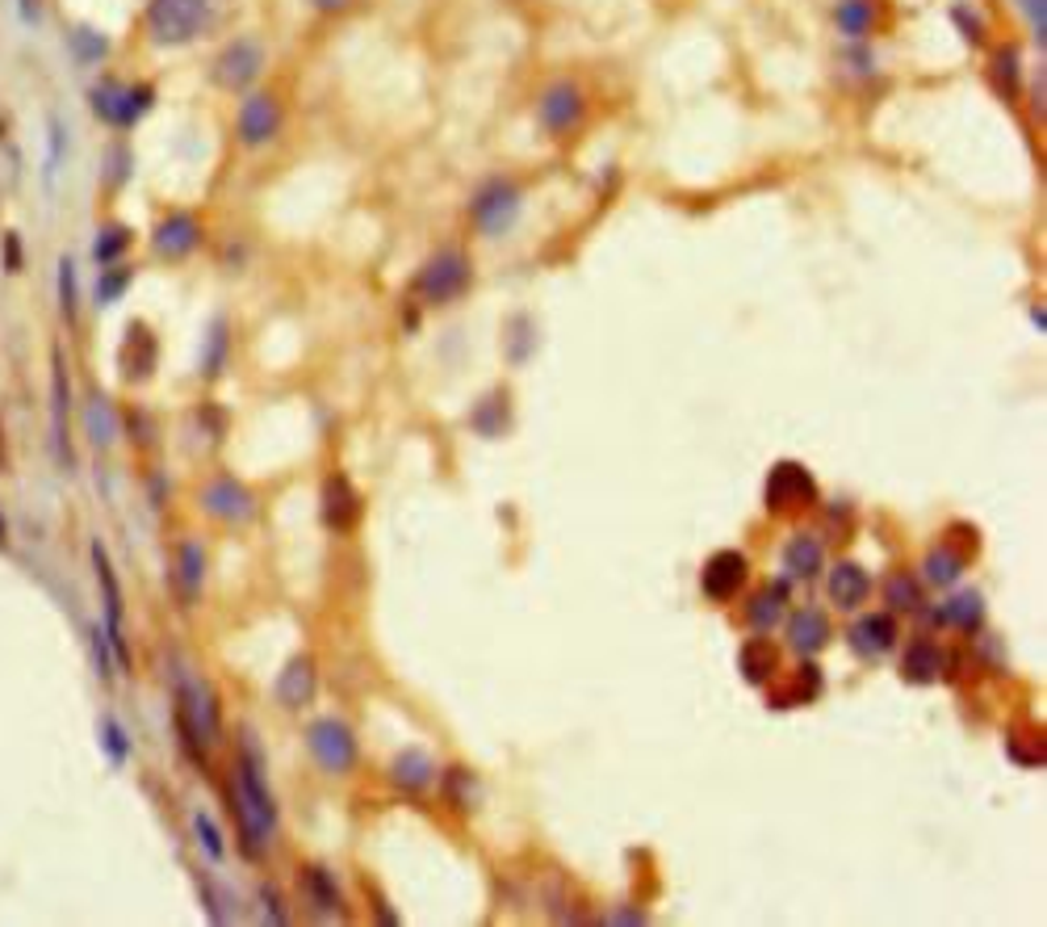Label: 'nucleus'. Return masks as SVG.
Here are the masks:
<instances>
[{
	"label": "nucleus",
	"mask_w": 1047,
	"mask_h": 927,
	"mask_svg": "<svg viewBox=\"0 0 1047 927\" xmlns=\"http://www.w3.org/2000/svg\"><path fill=\"white\" fill-rule=\"evenodd\" d=\"M227 802L235 814L239 852L248 861H260L273 847V835H278V798L269 789V768H264V756H260L252 730H243L235 768H231V781H227Z\"/></svg>",
	"instance_id": "1"
},
{
	"label": "nucleus",
	"mask_w": 1047,
	"mask_h": 927,
	"mask_svg": "<svg viewBox=\"0 0 1047 927\" xmlns=\"http://www.w3.org/2000/svg\"><path fill=\"white\" fill-rule=\"evenodd\" d=\"M177 730L185 739V751L206 764V751L222 739V709H218V697L210 680H198V676H177Z\"/></svg>",
	"instance_id": "2"
},
{
	"label": "nucleus",
	"mask_w": 1047,
	"mask_h": 927,
	"mask_svg": "<svg viewBox=\"0 0 1047 927\" xmlns=\"http://www.w3.org/2000/svg\"><path fill=\"white\" fill-rule=\"evenodd\" d=\"M470 282H474V261L461 248H440L411 278V299H419L423 306H449L470 290Z\"/></svg>",
	"instance_id": "3"
},
{
	"label": "nucleus",
	"mask_w": 1047,
	"mask_h": 927,
	"mask_svg": "<svg viewBox=\"0 0 1047 927\" xmlns=\"http://www.w3.org/2000/svg\"><path fill=\"white\" fill-rule=\"evenodd\" d=\"M214 21V0H147V34L156 46H189Z\"/></svg>",
	"instance_id": "4"
},
{
	"label": "nucleus",
	"mask_w": 1047,
	"mask_h": 927,
	"mask_svg": "<svg viewBox=\"0 0 1047 927\" xmlns=\"http://www.w3.org/2000/svg\"><path fill=\"white\" fill-rule=\"evenodd\" d=\"M156 105V88L151 84H126L114 81V76H101L93 88H88V110L93 118L105 122L109 131H135Z\"/></svg>",
	"instance_id": "5"
},
{
	"label": "nucleus",
	"mask_w": 1047,
	"mask_h": 927,
	"mask_svg": "<svg viewBox=\"0 0 1047 927\" xmlns=\"http://www.w3.org/2000/svg\"><path fill=\"white\" fill-rule=\"evenodd\" d=\"M520 210H524V194H520V185L507 181V177L482 181L478 194L470 198V219H474V227L486 240L507 236L515 227V219H520Z\"/></svg>",
	"instance_id": "6"
},
{
	"label": "nucleus",
	"mask_w": 1047,
	"mask_h": 927,
	"mask_svg": "<svg viewBox=\"0 0 1047 927\" xmlns=\"http://www.w3.org/2000/svg\"><path fill=\"white\" fill-rule=\"evenodd\" d=\"M306 751L332 777H348L356 760H360V743H356L353 726L339 722V718H315V722L306 726Z\"/></svg>",
	"instance_id": "7"
},
{
	"label": "nucleus",
	"mask_w": 1047,
	"mask_h": 927,
	"mask_svg": "<svg viewBox=\"0 0 1047 927\" xmlns=\"http://www.w3.org/2000/svg\"><path fill=\"white\" fill-rule=\"evenodd\" d=\"M93 571H97L101 584V601H105V634H109V646H114V659H118V671H130V643H126V596H122L118 571L109 563L105 545L93 542Z\"/></svg>",
	"instance_id": "8"
},
{
	"label": "nucleus",
	"mask_w": 1047,
	"mask_h": 927,
	"mask_svg": "<svg viewBox=\"0 0 1047 927\" xmlns=\"http://www.w3.org/2000/svg\"><path fill=\"white\" fill-rule=\"evenodd\" d=\"M763 500H767V512H805V508L817 504V483L813 475L800 462H775L767 475V487H763Z\"/></svg>",
	"instance_id": "9"
},
{
	"label": "nucleus",
	"mask_w": 1047,
	"mask_h": 927,
	"mask_svg": "<svg viewBox=\"0 0 1047 927\" xmlns=\"http://www.w3.org/2000/svg\"><path fill=\"white\" fill-rule=\"evenodd\" d=\"M72 378L63 365V348H51V445H55V462L72 470Z\"/></svg>",
	"instance_id": "10"
},
{
	"label": "nucleus",
	"mask_w": 1047,
	"mask_h": 927,
	"mask_svg": "<svg viewBox=\"0 0 1047 927\" xmlns=\"http://www.w3.org/2000/svg\"><path fill=\"white\" fill-rule=\"evenodd\" d=\"M260 72H264V46L256 39H235L218 51L210 76H214L218 88L243 93V88H252L260 81Z\"/></svg>",
	"instance_id": "11"
},
{
	"label": "nucleus",
	"mask_w": 1047,
	"mask_h": 927,
	"mask_svg": "<svg viewBox=\"0 0 1047 927\" xmlns=\"http://www.w3.org/2000/svg\"><path fill=\"white\" fill-rule=\"evenodd\" d=\"M281 122H285V114L273 93H248L235 114V139L243 147H264L281 135Z\"/></svg>",
	"instance_id": "12"
},
{
	"label": "nucleus",
	"mask_w": 1047,
	"mask_h": 927,
	"mask_svg": "<svg viewBox=\"0 0 1047 927\" xmlns=\"http://www.w3.org/2000/svg\"><path fill=\"white\" fill-rule=\"evenodd\" d=\"M201 512L222 524H243L256 517V496L239 483L235 475H214L201 487Z\"/></svg>",
	"instance_id": "13"
},
{
	"label": "nucleus",
	"mask_w": 1047,
	"mask_h": 927,
	"mask_svg": "<svg viewBox=\"0 0 1047 927\" xmlns=\"http://www.w3.org/2000/svg\"><path fill=\"white\" fill-rule=\"evenodd\" d=\"M156 365H159V341H156V332H151V323L130 320L126 323V336H122V348H118L122 383L143 386L151 374H156Z\"/></svg>",
	"instance_id": "14"
},
{
	"label": "nucleus",
	"mask_w": 1047,
	"mask_h": 927,
	"mask_svg": "<svg viewBox=\"0 0 1047 927\" xmlns=\"http://www.w3.org/2000/svg\"><path fill=\"white\" fill-rule=\"evenodd\" d=\"M360 512H365V500H360V491L353 487V479L348 475H327L323 479V491H318V517H323V524L332 529V533H353L356 524H360Z\"/></svg>",
	"instance_id": "15"
},
{
	"label": "nucleus",
	"mask_w": 1047,
	"mask_h": 927,
	"mask_svg": "<svg viewBox=\"0 0 1047 927\" xmlns=\"http://www.w3.org/2000/svg\"><path fill=\"white\" fill-rule=\"evenodd\" d=\"M583 114H587L583 88L570 81L549 84V88L541 93V102H536V122H541L549 135H566V131H574V126L583 122Z\"/></svg>",
	"instance_id": "16"
},
{
	"label": "nucleus",
	"mask_w": 1047,
	"mask_h": 927,
	"mask_svg": "<svg viewBox=\"0 0 1047 927\" xmlns=\"http://www.w3.org/2000/svg\"><path fill=\"white\" fill-rule=\"evenodd\" d=\"M201 248V222L189 210H172L156 222L151 231V252L159 261H185Z\"/></svg>",
	"instance_id": "17"
},
{
	"label": "nucleus",
	"mask_w": 1047,
	"mask_h": 927,
	"mask_svg": "<svg viewBox=\"0 0 1047 927\" xmlns=\"http://www.w3.org/2000/svg\"><path fill=\"white\" fill-rule=\"evenodd\" d=\"M746 571H751L746 554H737V550H716L709 563H704V571H700V587H704L709 601L725 605V601L737 596V587L746 584Z\"/></svg>",
	"instance_id": "18"
},
{
	"label": "nucleus",
	"mask_w": 1047,
	"mask_h": 927,
	"mask_svg": "<svg viewBox=\"0 0 1047 927\" xmlns=\"http://www.w3.org/2000/svg\"><path fill=\"white\" fill-rule=\"evenodd\" d=\"M897 638H901V629H897V617H892V613H863L859 622L850 625V646H855V655H863V659L889 655L892 646H897Z\"/></svg>",
	"instance_id": "19"
},
{
	"label": "nucleus",
	"mask_w": 1047,
	"mask_h": 927,
	"mask_svg": "<svg viewBox=\"0 0 1047 927\" xmlns=\"http://www.w3.org/2000/svg\"><path fill=\"white\" fill-rule=\"evenodd\" d=\"M315 688H318L315 659H311V655H294V659L285 664V671L278 676L273 692H278L281 709H302L315 701Z\"/></svg>",
	"instance_id": "20"
},
{
	"label": "nucleus",
	"mask_w": 1047,
	"mask_h": 927,
	"mask_svg": "<svg viewBox=\"0 0 1047 927\" xmlns=\"http://www.w3.org/2000/svg\"><path fill=\"white\" fill-rule=\"evenodd\" d=\"M172 587H177V601L185 608H193L201 601V587H206V550H201L198 538H185V542H180Z\"/></svg>",
	"instance_id": "21"
},
{
	"label": "nucleus",
	"mask_w": 1047,
	"mask_h": 927,
	"mask_svg": "<svg viewBox=\"0 0 1047 927\" xmlns=\"http://www.w3.org/2000/svg\"><path fill=\"white\" fill-rule=\"evenodd\" d=\"M830 617L821 608H796L788 617V646L796 655H817L830 643Z\"/></svg>",
	"instance_id": "22"
},
{
	"label": "nucleus",
	"mask_w": 1047,
	"mask_h": 927,
	"mask_svg": "<svg viewBox=\"0 0 1047 927\" xmlns=\"http://www.w3.org/2000/svg\"><path fill=\"white\" fill-rule=\"evenodd\" d=\"M390 781H395L402 793H423L432 789L436 781V764L423 747H402L395 760H390Z\"/></svg>",
	"instance_id": "23"
},
{
	"label": "nucleus",
	"mask_w": 1047,
	"mask_h": 927,
	"mask_svg": "<svg viewBox=\"0 0 1047 927\" xmlns=\"http://www.w3.org/2000/svg\"><path fill=\"white\" fill-rule=\"evenodd\" d=\"M80 424H84V437L97 445V449H109V445L122 437L118 407L109 404L105 395H88V404H84V412H80Z\"/></svg>",
	"instance_id": "24"
},
{
	"label": "nucleus",
	"mask_w": 1047,
	"mask_h": 927,
	"mask_svg": "<svg viewBox=\"0 0 1047 927\" xmlns=\"http://www.w3.org/2000/svg\"><path fill=\"white\" fill-rule=\"evenodd\" d=\"M943 664H947V655L939 650V643L913 638L905 646V659H901V676H905L909 685H934L943 676Z\"/></svg>",
	"instance_id": "25"
},
{
	"label": "nucleus",
	"mask_w": 1047,
	"mask_h": 927,
	"mask_svg": "<svg viewBox=\"0 0 1047 927\" xmlns=\"http://www.w3.org/2000/svg\"><path fill=\"white\" fill-rule=\"evenodd\" d=\"M737 671L746 685H771L779 671V650L767 638H746L737 646Z\"/></svg>",
	"instance_id": "26"
},
{
	"label": "nucleus",
	"mask_w": 1047,
	"mask_h": 927,
	"mask_svg": "<svg viewBox=\"0 0 1047 927\" xmlns=\"http://www.w3.org/2000/svg\"><path fill=\"white\" fill-rule=\"evenodd\" d=\"M830 601L838 608H847V613H855V608L863 605L871 596V580H868V571L859 563H838L830 571Z\"/></svg>",
	"instance_id": "27"
},
{
	"label": "nucleus",
	"mask_w": 1047,
	"mask_h": 927,
	"mask_svg": "<svg viewBox=\"0 0 1047 927\" xmlns=\"http://www.w3.org/2000/svg\"><path fill=\"white\" fill-rule=\"evenodd\" d=\"M512 424V407H507V390H491L482 404L470 412V428H474L482 441H499Z\"/></svg>",
	"instance_id": "28"
},
{
	"label": "nucleus",
	"mask_w": 1047,
	"mask_h": 927,
	"mask_svg": "<svg viewBox=\"0 0 1047 927\" xmlns=\"http://www.w3.org/2000/svg\"><path fill=\"white\" fill-rule=\"evenodd\" d=\"M821 563H826V550H821V542L813 533H796L784 545V571H788L792 580H813L821 571Z\"/></svg>",
	"instance_id": "29"
},
{
	"label": "nucleus",
	"mask_w": 1047,
	"mask_h": 927,
	"mask_svg": "<svg viewBox=\"0 0 1047 927\" xmlns=\"http://www.w3.org/2000/svg\"><path fill=\"white\" fill-rule=\"evenodd\" d=\"M930 622L955 625V629L972 634V629H981V622H985V601H981V592H955L939 613H930Z\"/></svg>",
	"instance_id": "30"
},
{
	"label": "nucleus",
	"mask_w": 1047,
	"mask_h": 927,
	"mask_svg": "<svg viewBox=\"0 0 1047 927\" xmlns=\"http://www.w3.org/2000/svg\"><path fill=\"white\" fill-rule=\"evenodd\" d=\"M302 889H306V898H311L323 915H344V898H339V889H336V873H327L323 865L302 868Z\"/></svg>",
	"instance_id": "31"
},
{
	"label": "nucleus",
	"mask_w": 1047,
	"mask_h": 927,
	"mask_svg": "<svg viewBox=\"0 0 1047 927\" xmlns=\"http://www.w3.org/2000/svg\"><path fill=\"white\" fill-rule=\"evenodd\" d=\"M227 357H231V327L227 320H214L206 341H201V357H198V374L201 378H218L227 369Z\"/></svg>",
	"instance_id": "32"
},
{
	"label": "nucleus",
	"mask_w": 1047,
	"mask_h": 927,
	"mask_svg": "<svg viewBox=\"0 0 1047 927\" xmlns=\"http://www.w3.org/2000/svg\"><path fill=\"white\" fill-rule=\"evenodd\" d=\"M130 243H135V231H130L126 222H105V227H97V236H93V264H97V269L118 264L122 257L130 252Z\"/></svg>",
	"instance_id": "33"
},
{
	"label": "nucleus",
	"mask_w": 1047,
	"mask_h": 927,
	"mask_svg": "<svg viewBox=\"0 0 1047 927\" xmlns=\"http://www.w3.org/2000/svg\"><path fill=\"white\" fill-rule=\"evenodd\" d=\"M784 605H788V584L779 580V584L754 592V601L746 605V622H751L754 629H775V622L784 617Z\"/></svg>",
	"instance_id": "34"
},
{
	"label": "nucleus",
	"mask_w": 1047,
	"mask_h": 927,
	"mask_svg": "<svg viewBox=\"0 0 1047 927\" xmlns=\"http://www.w3.org/2000/svg\"><path fill=\"white\" fill-rule=\"evenodd\" d=\"M97 743L101 751L109 756V764L114 768H126V760H130V751H135V743H130V730L118 722V714H101L97 718Z\"/></svg>",
	"instance_id": "35"
},
{
	"label": "nucleus",
	"mask_w": 1047,
	"mask_h": 927,
	"mask_svg": "<svg viewBox=\"0 0 1047 927\" xmlns=\"http://www.w3.org/2000/svg\"><path fill=\"white\" fill-rule=\"evenodd\" d=\"M821 688H826V680H821V667H817V664H800V667H796V680H792V688H788V692H779L771 706H775V709L809 706V701H817V697H821Z\"/></svg>",
	"instance_id": "36"
},
{
	"label": "nucleus",
	"mask_w": 1047,
	"mask_h": 927,
	"mask_svg": "<svg viewBox=\"0 0 1047 927\" xmlns=\"http://www.w3.org/2000/svg\"><path fill=\"white\" fill-rule=\"evenodd\" d=\"M964 554L960 550H951V545H939V550H930L926 563H922V571H926V584L934 587H951L960 575H964Z\"/></svg>",
	"instance_id": "37"
},
{
	"label": "nucleus",
	"mask_w": 1047,
	"mask_h": 927,
	"mask_svg": "<svg viewBox=\"0 0 1047 927\" xmlns=\"http://www.w3.org/2000/svg\"><path fill=\"white\" fill-rule=\"evenodd\" d=\"M130 282H135V269L130 264H105V269H97V285H93V299H97V306H114L126 299V290H130Z\"/></svg>",
	"instance_id": "38"
},
{
	"label": "nucleus",
	"mask_w": 1047,
	"mask_h": 927,
	"mask_svg": "<svg viewBox=\"0 0 1047 927\" xmlns=\"http://www.w3.org/2000/svg\"><path fill=\"white\" fill-rule=\"evenodd\" d=\"M834 21H838V34H847L850 42L868 39L871 0H838V4H834Z\"/></svg>",
	"instance_id": "39"
},
{
	"label": "nucleus",
	"mask_w": 1047,
	"mask_h": 927,
	"mask_svg": "<svg viewBox=\"0 0 1047 927\" xmlns=\"http://www.w3.org/2000/svg\"><path fill=\"white\" fill-rule=\"evenodd\" d=\"M884 601H889L892 613H918L922 608V584L909 571H897L884 584Z\"/></svg>",
	"instance_id": "40"
},
{
	"label": "nucleus",
	"mask_w": 1047,
	"mask_h": 927,
	"mask_svg": "<svg viewBox=\"0 0 1047 927\" xmlns=\"http://www.w3.org/2000/svg\"><path fill=\"white\" fill-rule=\"evenodd\" d=\"M55 285H60V315L67 323H76V315H80V278H76V261H72V257H60V264H55Z\"/></svg>",
	"instance_id": "41"
},
{
	"label": "nucleus",
	"mask_w": 1047,
	"mask_h": 927,
	"mask_svg": "<svg viewBox=\"0 0 1047 927\" xmlns=\"http://www.w3.org/2000/svg\"><path fill=\"white\" fill-rule=\"evenodd\" d=\"M193 840H198V847L214 861V865L227 861V835H222V826L214 823V814H206V810L193 814Z\"/></svg>",
	"instance_id": "42"
},
{
	"label": "nucleus",
	"mask_w": 1047,
	"mask_h": 927,
	"mask_svg": "<svg viewBox=\"0 0 1047 927\" xmlns=\"http://www.w3.org/2000/svg\"><path fill=\"white\" fill-rule=\"evenodd\" d=\"M67 46H72V55H76L80 63H101L109 55V39H105L101 30H93V25H76V30L67 34Z\"/></svg>",
	"instance_id": "43"
},
{
	"label": "nucleus",
	"mask_w": 1047,
	"mask_h": 927,
	"mask_svg": "<svg viewBox=\"0 0 1047 927\" xmlns=\"http://www.w3.org/2000/svg\"><path fill=\"white\" fill-rule=\"evenodd\" d=\"M88 646H93V664H97V676L109 685L114 676H118V659H114V646H109V634H105V625H93L88 629Z\"/></svg>",
	"instance_id": "44"
},
{
	"label": "nucleus",
	"mask_w": 1047,
	"mask_h": 927,
	"mask_svg": "<svg viewBox=\"0 0 1047 927\" xmlns=\"http://www.w3.org/2000/svg\"><path fill=\"white\" fill-rule=\"evenodd\" d=\"M507 332H512V336H507V357H512L515 365L528 362V353L536 348V336H533V327H528V320H524V315H515Z\"/></svg>",
	"instance_id": "45"
},
{
	"label": "nucleus",
	"mask_w": 1047,
	"mask_h": 927,
	"mask_svg": "<svg viewBox=\"0 0 1047 927\" xmlns=\"http://www.w3.org/2000/svg\"><path fill=\"white\" fill-rule=\"evenodd\" d=\"M46 143H51V156H46V181H55V173H60L63 164V152H67V131H63V122L51 114V122H46Z\"/></svg>",
	"instance_id": "46"
},
{
	"label": "nucleus",
	"mask_w": 1047,
	"mask_h": 927,
	"mask_svg": "<svg viewBox=\"0 0 1047 927\" xmlns=\"http://www.w3.org/2000/svg\"><path fill=\"white\" fill-rule=\"evenodd\" d=\"M444 785H449V798H453L457 806H470V798H474V777H470L465 768H449V772H444Z\"/></svg>",
	"instance_id": "47"
},
{
	"label": "nucleus",
	"mask_w": 1047,
	"mask_h": 927,
	"mask_svg": "<svg viewBox=\"0 0 1047 927\" xmlns=\"http://www.w3.org/2000/svg\"><path fill=\"white\" fill-rule=\"evenodd\" d=\"M130 168H135L130 147H126V143H114V147H109V185L126 181V177H130Z\"/></svg>",
	"instance_id": "48"
},
{
	"label": "nucleus",
	"mask_w": 1047,
	"mask_h": 927,
	"mask_svg": "<svg viewBox=\"0 0 1047 927\" xmlns=\"http://www.w3.org/2000/svg\"><path fill=\"white\" fill-rule=\"evenodd\" d=\"M260 903H264V919L269 924H290V910H285V903H281V894H278V886H260Z\"/></svg>",
	"instance_id": "49"
},
{
	"label": "nucleus",
	"mask_w": 1047,
	"mask_h": 927,
	"mask_svg": "<svg viewBox=\"0 0 1047 927\" xmlns=\"http://www.w3.org/2000/svg\"><path fill=\"white\" fill-rule=\"evenodd\" d=\"M198 889H201V903H206V915H210L214 924H227L231 915L222 910V894H218V889H214V882H210V877H201Z\"/></svg>",
	"instance_id": "50"
},
{
	"label": "nucleus",
	"mask_w": 1047,
	"mask_h": 927,
	"mask_svg": "<svg viewBox=\"0 0 1047 927\" xmlns=\"http://www.w3.org/2000/svg\"><path fill=\"white\" fill-rule=\"evenodd\" d=\"M0 252H4V273H21V236L4 231L0 236Z\"/></svg>",
	"instance_id": "51"
},
{
	"label": "nucleus",
	"mask_w": 1047,
	"mask_h": 927,
	"mask_svg": "<svg viewBox=\"0 0 1047 927\" xmlns=\"http://www.w3.org/2000/svg\"><path fill=\"white\" fill-rule=\"evenodd\" d=\"M18 9H21V21L39 18V0H18Z\"/></svg>",
	"instance_id": "52"
},
{
	"label": "nucleus",
	"mask_w": 1047,
	"mask_h": 927,
	"mask_svg": "<svg viewBox=\"0 0 1047 927\" xmlns=\"http://www.w3.org/2000/svg\"><path fill=\"white\" fill-rule=\"evenodd\" d=\"M1030 323H1035V327L1044 332V327H1047V320H1044V306H1030Z\"/></svg>",
	"instance_id": "53"
},
{
	"label": "nucleus",
	"mask_w": 1047,
	"mask_h": 927,
	"mask_svg": "<svg viewBox=\"0 0 1047 927\" xmlns=\"http://www.w3.org/2000/svg\"><path fill=\"white\" fill-rule=\"evenodd\" d=\"M9 545V524H4V512H0V550Z\"/></svg>",
	"instance_id": "54"
}]
</instances>
